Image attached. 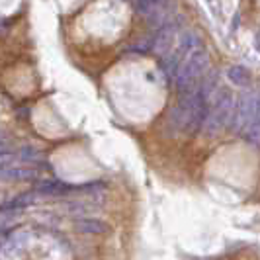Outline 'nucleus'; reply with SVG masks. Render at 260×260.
Listing matches in <instances>:
<instances>
[{
  "instance_id": "f257e3e1",
  "label": "nucleus",
  "mask_w": 260,
  "mask_h": 260,
  "mask_svg": "<svg viewBox=\"0 0 260 260\" xmlns=\"http://www.w3.org/2000/svg\"><path fill=\"white\" fill-rule=\"evenodd\" d=\"M209 67V55L204 49L194 51L186 61H184L180 69H178V88L182 92H188L194 88V84L204 77V73Z\"/></svg>"
},
{
  "instance_id": "f03ea898",
  "label": "nucleus",
  "mask_w": 260,
  "mask_h": 260,
  "mask_svg": "<svg viewBox=\"0 0 260 260\" xmlns=\"http://www.w3.org/2000/svg\"><path fill=\"white\" fill-rule=\"evenodd\" d=\"M176 34H178V24H176V22L167 24V26L162 27V29L155 36V41H153V51H155L156 55H170Z\"/></svg>"
},
{
  "instance_id": "7ed1b4c3",
  "label": "nucleus",
  "mask_w": 260,
  "mask_h": 260,
  "mask_svg": "<svg viewBox=\"0 0 260 260\" xmlns=\"http://www.w3.org/2000/svg\"><path fill=\"white\" fill-rule=\"evenodd\" d=\"M162 4V0H135V10L139 14H143V16H147V14H151L155 8H158Z\"/></svg>"
},
{
  "instance_id": "20e7f679",
  "label": "nucleus",
  "mask_w": 260,
  "mask_h": 260,
  "mask_svg": "<svg viewBox=\"0 0 260 260\" xmlns=\"http://www.w3.org/2000/svg\"><path fill=\"white\" fill-rule=\"evenodd\" d=\"M227 77L231 78L235 84H245L248 80V71L245 67H231L227 71Z\"/></svg>"
}]
</instances>
